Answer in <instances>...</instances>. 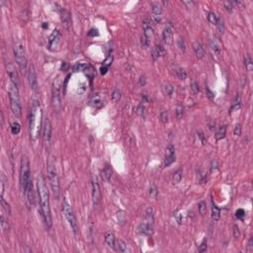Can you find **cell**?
Returning <instances> with one entry per match:
<instances>
[{
  "mask_svg": "<svg viewBox=\"0 0 253 253\" xmlns=\"http://www.w3.org/2000/svg\"><path fill=\"white\" fill-rule=\"evenodd\" d=\"M138 229L141 234L147 235V236H151V235L153 234V226H152V224H149V222H143V224H140L139 225Z\"/></svg>",
  "mask_w": 253,
  "mask_h": 253,
  "instance_id": "19",
  "label": "cell"
},
{
  "mask_svg": "<svg viewBox=\"0 0 253 253\" xmlns=\"http://www.w3.org/2000/svg\"><path fill=\"white\" fill-rule=\"evenodd\" d=\"M62 212H63L64 217H65V218H66V221H68V224H69L72 231H73V233L76 234L77 231H78V225H77L76 218H75V215L73 213V210H72L70 204L68 203L66 200L63 201Z\"/></svg>",
  "mask_w": 253,
  "mask_h": 253,
  "instance_id": "7",
  "label": "cell"
},
{
  "mask_svg": "<svg viewBox=\"0 0 253 253\" xmlns=\"http://www.w3.org/2000/svg\"><path fill=\"white\" fill-rule=\"evenodd\" d=\"M221 218V210L217 207V205L212 202V218L214 221H218Z\"/></svg>",
  "mask_w": 253,
  "mask_h": 253,
  "instance_id": "26",
  "label": "cell"
},
{
  "mask_svg": "<svg viewBox=\"0 0 253 253\" xmlns=\"http://www.w3.org/2000/svg\"><path fill=\"white\" fill-rule=\"evenodd\" d=\"M151 10H152V13L154 16H161V13H162V6L160 5L159 3H152L151 4Z\"/></svg>",
  "mask_w": 253,
  "mask_h": 253,
  "instance_id": "30",
  "label": "cell"
},
{
  "mask_svg": "<svg viewBox=\"0 0 253 253\" xmlns=\"http://www.w3.org/2000/svg\"><path fill=\"white\" fill-rule=\"evenodd\" d=\"M7 182V178L5 176V174L2 173L1 174V194L3 196L4 194V191H5V184Z\"/></svg>",
  "mask_w": 253,
  "mask_h": 253,
  "instance_id": "48",
  "label": "cell"
},
{
  "mask_svg": "<svg viewBox=\"0 0 253 253\" xmlns=\"http://www.w3.org/2000/svg\"><path fill=\"white\" fill-rule=\"evenodd\" d=\"M105 243L111 248H115L116 245V239H115V235L113 233H106L105 234Z\"/></svg>",
  "mask_w": 253,
  "mask_h": 253,
  "instance_id": "24",
  "label": "cell"
},
{
  "mask_svg": "<svg viewBox=\"0 0 253 253\" xmlns=\"http://www.w3.org/2000/svg\"><path fill=\"white\" fill-rule=\"evenodd\" d=\"M42 128V109L39 103L34 102L30 114V135L33 140H37Z\"/></svg>",
  "mask_w": 253,
  "mask_h": 253,
  "instance_id": "2",
  "label": "cell"
},
{
  "mask_svg": "<svg viewBox=\"0 0 253 253\" xmlns=\"http://www.w3.org/2000/svg\"><path fill=\"white\" fill-rule=\"evenodd\" d=\"M182 176H183V170L181 168L177 169L176 171H175V173L173 174V178H172L173 183L174 184H178L180 181H181Z\"/></svg>",
  "mask_w": 253,
  "mask_h": 253,
  "instance_id": "32",
  "label": "cell"
},
{
  "mask_svg": "<svg viewBox=\"0 0 253 253\" xmlns=\"http://www.w3.org/2000/svg\"><path fill=\"white\" fill-rule=\"evenodd\" d=\"M51 139V124L49 118H46L43 123V140L45 143H50Z\"/></svg>",
  "mask_w": 253,
  "mask_h": 253,
  "instance_id": "11",
  "label": "cell"
},
{
  "mask_svg": "<svg viewBox=\"0 0 253 253\" xmlns=\"http://www.w3.org/2000/svg\"><path fill=\"white\" fill-rule=\"evenodd\" d=\"M198 209H199V213L201 215H205L206 212H207V205H206V202L201 201L198 205Z\"/></svg>",
  "mask_w": 253,
  "mask_h": 253,
  "instance_id": "41",
  "label": "cell"
},
{
  "mask_svg": "<svg viewBox=\"0 0 253 253\" xmlns=\"http://www.w3.org/2000/svg\"><path fill=\"white\" fill-rule=\"evenodd\" d=\"M1 208H2V211L5 212L7 215H10V214H11L10 205L6 202L5 199L3 198V196H1Z\"/></svg>",
  "mask_w": 253,
  "mask_h": 253,
  "instance_id": "36",
  "label": "cell"
},
{
  "mask_svg": "<svg viewBox=\"0 0 253 253\" xmlns=\"http://www.w3.org/2000/svg\"><path fill=\"white\" fill-rule=\"evenodd\" d=\"M244 65H245L247 71H251L252 68H253V62H252V59H251V57L249 54H245V57H244Z\"/></svg>",
  "mask_w": 253,
  "mask_h": 253,
  "instance_id": "33",
  "label": "cell"
},
{
  "mask_svg": "<svg viewBox=\"0 0 253 253\" xmlns=\"http://www.w3.org/2000/svg\"><path fill=\"white\" fill-rule=\"evenodd\" d=\"M61 34L58 30H54V31L50 34V36L49 38L48 41V49L51 51H54L55 50H58V48L61 45Z\"/></svg>",
  "mask_w": 253,
  "mask_h": 253,
  "instance_id": "8",
  "label": "cell"
},
{
  "mask_svg": "<svg viewBox=\"0 0 253 253\" xmlns=\"http://www.w3.org/2000/svg\"><path fill=\"white\" fill-rule=\"evenodd\" d=\"M143 112H144V107H143V105H140V106L138 107V114H139L140 116H141V115H143Z\"/></svg>",
  "mask_w": 253,
  "mask_h": 253,
  "instance_id": "59",
  "label": "cell"
},
{
  "mask_svg": "<svg viewBox=\"0 0 253 253\" xmlns=\"http://www.w3.org/2000/svg\"><path fill=\"white\" fill-rule=\"evenodd\" d=\"M191 90L194 94H198L200 92V88H199L198 83L195 82V81H193L192 84H191Z\"/></svg>",
  "mask_w": 253,
  "mask_h": 253,
  "instance_id": "50",
  "label": "cell"
},
{
  "mask_svg": "<svg viewBox=\"0 0 253 253\" xmlns=\"http://www.w3.org/2000/svg\"><path fill=\"white\" fill-rule=\"evenodd\" d=\"M165 54H166V50H164L163 47H161L159 45L154 46V48L151 50L153 61H156V59H158L160 57H163V55H165Z\"/></svg>",
  "mask_w": 253,
  "mask_h": 253,
  "instance_id": "22",
  "label": "cell"
},
{
  "mask_svg": "<svg viewBox=\"0 0 253 253\" xmlns=\"http://www.w3.org/2000/svg\"><path fill=\"white\" fill-rule=\"evenodd\" d=\"M0 225H1V228L4 231H6L9 229V225H8V220L6 218V217L4 216V214H1V217H0Z\"/></svg>",
  "mask_w": 253,
  "mask_h": 253,
  "instance_id": "35",
  "label": "cell"
},
{
  "mask_svg": "<svg viewBox=\"0 0 253 253\" xmlns=\"http://www.w3.org/2000/svg\"><path fill=\"white\" fill-rule=\"evenodd\" d=\"M149 195H151V197H152L153 199H156L157 198L158 190H157V188L155 186H151V188H149Z\"/></svg>",
  "mask_w": 253,
  "mask_h": 253,
  "instance_id": "46",
  "label": "cell"
},
{
  "mask_svg": "<svg viewBox=\"0 0 253 253\" xmlns=\"http://www.w3.org/2000/svg\"><path fill=\"white\" fill-rule=\"evenodd\" d=\"M92 199H93L94 206H97L101 201L100 187H99V183H98L96 177L92 178Z\"/></svg>",
  "mask_w": 253,
  "mask_h": 253,
  "instance_id": "10",
  "label": "cell"
},
{
  "mask_svg": "<svg viewBox=\"0 0 253 253\" xmlns=\"http://www.w3.org/2000/svg\"><path fill=\"white\" fill-rule=\"evenodd\" d=\"M112 62H113V55H108L104 61V62H103V65L109 67L111 64H112Z\"/></svg>",
  "mask_w": 253,
  "mask_h": 253,
  "instance_id": "52",
  "label": "cell"
},
{
  "mask_svg": "<svg viewBox=\"0 0 253 253\" xmlns=\"http://www.w3.org/2000/svg\"><path fill=\"white\" fill-rule=\"evenodd\" d=\"M145 221L149 224H153L154 221V209L152 207H148L145 212Z\"/></svg>",
  "mask_w": 253,
  "mask_h": 253,
  "instance_id": "27",
  "label": "cell"
},
{
  "mask_svg": "<svg viewBox=\"0 0 253 253\" xmlns=\"http://www.w3.org/2000/svg\"><path fill=\"white\" fill-rule=\"evenodd\" d=\"M88 65V63H85V62H77L75 63L73 67H72V69H73L74 72H79V71H83L86 69V67Z\"/></svg>",
  "mask_w": 253,
  "mask_h": 253,
  "instance_id": "31",
  "label": "cell"
},
{
  "mask_svg": "<svg viewBox=\"0 0 253 253\" xmlns=\"http://www.w3.org/2000/svg\"><path fill=\"white\" fill-rule=\"evenodd\" d=\"M235 216H236V218H239V220H242L243 217L245 216V212H244V210L239 209L236 211V213H235Z\"/></svg>",
  "mask_w": 253,
  "mask_h": 253,
  "instance_id": "53",
  "label": "cell"
},
{
  "mask_svg": "<svg viewBox=\"0 0 253 253\" xmlns=\"http://www.w3.org/2000/svg\"><path fill=\"white\" fill-rule=\"evenodd\" d=\"M14 55L16 62L18 64L21 71H25L27 68V57H26L25 46L22 43H17L14 47Z\"/></svg>",
  "mask_w": 253,
  "mask_h": 253,
  "instance_id": "6",
  "label": "cell"
},
{
  "mask_svg": "<svg viewBox=\"0 0 253 253\" xmlns=\"http://www.w3.org/2000/svg\"><path fill=\"white\" fill-rule=\"evenodd\" d=\"M32 179L31 176V169H30V162L27 156H23L21 159L20 165V185L23 193L27 188V185L30 180Z\"/></svg>",
  "mask_w": 253,
  "mask_h": 253,
  "instance_id": "4",
  "label": "cell"
},
{
  "mask_svg": "<svg viewBox=\"0 0 253 253\" xmlns=\"http://www.w3.org/2000/svg\"><path fill=\"white\" fill-rule=\"evenodd\" d=\"M175 161V148L173 145H168L166 148V156L164 160V166L168 167Z\"/></svg>",
  "mask_w": 253,
  "mask_h": 253,
  "instance_id": "13",
  "label": "cell"
},
{
  "mask_svg": "<svg viewBox=\"0 0 253 253\" xmlns=\"http://www.w3.org/2000/svg\"><path fill=\"white\" fill-rule=\"evenodd\" d=\"M61 19L63 26L66 29H69L71 26V14L69 11H67L65 9H62L61 11Z\"/></svg>",
  "mask_w": 253,
  "mask_h": 253,
  "instance_id": "21",
  "label": "cell"
},
{
  "mask_svg": "<svg viewBox=\"0 0 253 253\" xmlns=\"http://www.w3.org/2000/svg\"><path fill=\"white\" fill-rule=\"evenodd\" d=\"M20 131H21L20 124L17 123V122L12 123V125H11V132H12V134L13 135H18L19 132H20Z\"/></svg>",
  "mask_w": 253,
  "mask_h": 253,
  "instance_id": "38",
  "label": "cell"
},
{
  "mask_svg": "<svg viewBox=\"0 0 253 253\" xmlns=\"http://www.w3.org/2000/svg\"><path fill=\"white\" fill-rule=\"evenodd\" d=\"M233 236L234 238H238L240 236V231H239V228L236 225H233Z\"/></svg>",
  "mask_w": 253,
  "mask_h": 253,
  "instance_id": "56",
  "label": "cell"
},
{
  "mask_svg": "<svg viewBox=\"0 0 253 253\" xmlns=\"http://www.w3.org/2000/svg\"><path fill=\"white\" fill-rule=\"evenodd\" d=\"M107 71H108V67L107 66H104V65H102L101 68H100V72H101V74L103 75H105L107 73Z\"/></svg>",
  "mask_w": 253,
  "mask_h": 253,
  "instance_id": "60",
  "label": "cell"
},
{
  "mask_svg": "<svg viewBox=\"0 0 253 253\" xmlns=\"http://www.w3.org/2000/svg\"><path fill=\"white\" fill-rule=\"evenodd\" d=\"M111 175H112V169H111V167L109 165H105V167L103 168L101 172L102 179L104 180L105 182H109L111 179Z\"/></svg>",
  "mask_w": 253,
  "mask_h": 253,
  "instance_id": "25",
  "label": "cell"
},
{
  "mask_svg": "<svg viewBox=\"0 0 253 253\" xmlns=\"http://www.w3.org/2000/svg\"><path fill=\"white\" fill-rule=\"evenodd\" d=\"M84 73L86 74L90 79L93 78V76H94V69H93V67L90 65L89 63H88V65L86 67V69L84 70Z\"/></svg>",
  "mask_w": 253,
  "mask_h": 253,
  "instance_id": "42",
  "label": "cell"
},
{
  "mask_svg": "<svg viewBox=\"0 0 253 253\" xmlns=\"http://www.w3.org/2000/svg\"><path fill=\"white\" fill-rule=\"evenodd\" d=\"M9 99H10V108L13 115L16 118H21L22 116V105H21L18 87L13 83L9 87Z\"/></svg>",
  "mask_w": 253,
  "mask_h": 253,
  "instance_id": "3",
  "label": "cell"
},
{
  "mask_svg": "<svg viewBox=\"0 0 253 253\" xmlns=\"http://www.w3.org/2000/svg\"><path fill=\"white\" fill-rule=\"evenodd\" d=\"M216 25H217V27L218 29V31H220L221 33H224L225 32V24H224V21H222V19L218 18Z\"/></svg>",
  "mask_w": 253,
  "mask_h": 253,
  "instance_id": "49",
  "label": "cell"
},
{
  "mask_svg": "<svg viewBox=\"0 0 253 253\" xmlns=\"http://www.w3.org/2000/svg\"><path fill=\"white\" fill-rule=\"evenodd\" d=\"M206 250H207V239H205V240L201 243V245L199 247V252H201V253L205 252Z\"/></svg>",
  "mask_w": 253,
  "mask_h": 253,
  "instance_id": "57",
  "label": "cell"
},
{
  "mask_svg": "<svg viewBox=\"0 0 253 253\" xmlns=\"http://www.w3.org/2000/svg\"><path fill=\"white\" fill-rule=\"evenodd\" d=\"M240 98H239V96L236 97V101H234L233 103V107H231V111H233V110H238L239 108H240Z\"/></svg>",
  "mask_w": 253,
  "mask_h": 253,
  "instance_id": "51",
  "label": "cell"
},
{
  "mask_svg": "<svg viewBox=\"0 0 253 253\" xmlns=\"http://www.w3.org/2000/svg\"><path fill=\"white\" fill-rule=\"evenodd\" d=\"M252 247H253V245H252V237H250L249 238V241H248V248H249V249L251 250Z\"/></svg>",
  "mask_w": 253,
  "mask_h": 253,
  "instance_id": "62",
  "label": "cell"
},
{
  "mask_svg": "<svg viewBox=\"0 0 253 253\" xmlns=\"http://www.w3.org/2000/svg\"><path fill=\"white\" fill-rule=\"evenodd\" d=\"M159 119L163 124H166L168 122V112H167V111H162L159 114Z\"/></svg>",
  "mask_w": 253,
  "mask_h": 253,
  "instance_id": "44",
  "label": "cell"
},
{
  "mask_svg": "<svg viewBox=\"0 0 253 253\" xmlns=\"http://www.w3.org/2000/svg\"><path fill=\"white\" fill-rule=\"evenodd\" d=\"M149 44H151V40H149V39H147L144 36L141 37V47H143V49H147L149 47Z\"/></svg>",
  "mask_w": 253,
  "mask_h": 253,
  "instance_id": "47",
  "label": "cell"
},
{
  "mask_svg": "<svg viewBox=\"0 0 253 253\" xmlns=\"http://www.w3.org/2000/svg\"><path fill=\"white\" fill-rule=\"evenodd\" d=\"M225 132H226V126H221L220 128L218 130V132H216V140H221L225 136Z\"/></svg>",
  "mask_w": 253,
  "mask_h": 253,
  "instance_id": "29",
  "label": "cell"
},
{
  "mask_svg": "<svg viewBox=\"0 0 253 253\" xmlns=\"http://www.w3.org/2000/svg\"><path fill=\"white\" fill-rule=\"evenodd\" d=\"M24 195L26 196V199H27L28 203L30 205L34 204V201H35V196H34V189H33V179H31L28 183L27 188L24 191Z\"/></svg>",
  "mask_w": 253,
  "mask_h": 253,
  "instance_id": "15",
  "label": "cell"
},
{
  "mask_svg": "<svg viewBox=\"0 0 253 253\" xmlns=\"http://www.w3.org/2000/svg\"><path fill=\"white\" fill-rule=\"evenodd\" d=\"M143 36L151 40V39L153 37V29L151 26V21L145 18L143 20Z\"/></svg>",
  "mask_w": 253,
  "mask_h": 253,
  "instance_id": "18",
  "label": "cell"
},
{
  "mask_svg": "<svg viewBox=\"0 0 253 253\" xmlns=\"http://www.w3.org/2000/svg\"><path fill=\"white\" fill-rule=\"evenodd\" d=\"M88 36L89 37H97V36H99V32H98L97 29H92V30H90V32L88 33Z\"/></svg>",
  "mask_w": 253,
  "mask_h": 253,
  "instance_id": "58",
  "label": "cell"
},
{
  "mask_svg": "<svg viewBox=\"0 0 253 253\" xmlns=\"http://www.w3.org/2000/svg\"><path fill=\"white\" fill-rule=\"evenodd\" d=\"M193 50H194V53H195V54L197 55V58H203L205 57L206 51H205L203 45L201 44L200 42L196 41L194 44H193Z\"/></svg>",
  "mask_w": 253,
  "mask_h": 253,
  "instance_id": "23",
  "label": "cell"
},
{
  "mask_svg": "<svg viewBox=\"0 0 253 253\" xmlns=\"http://www.w3.org/2000/svg\"><path fill=\"white\" fill-rule=\"evenodd\" d=\"M51 102H53V106H54V110L59 112L61 109V93H59V88L58 85L54 86Z\"/></svg>",
  "mask_w": 253,
  "mask_h": 253,
  "instance_id": "12",
  "label": "cell"
},
{
  "mask_svg": "<svg viewBox=\"0 0 253 253\" xmlns=\"http://www.w3.org/2000/svg\"><path fill=\"white\" fill-rule=\"evenodd\" d=\"M224 5H225V10L228 11V12H231L233 11V2H230V1H225L224 2Z\"/></svg>",
  "mask_w": 253,
  "mask_h": 253,
  "instance_id": "54",
  "label": "cell"
},
{
  "mask_svg": "<svg viewBox=\"0 0 253 253\" xmlns=\"http://www.w3.org/2000/svg\"><path fill=\"white\" fill-rule=\"evenodd\" d=\"M38 195L43 220H44L47 228L50 229L53 225V218H51V211L50 206V193L46 184V179L43 174H40L38 177Z\"/></svg>",
  "mask_w": 253,
  "mask_h": 253,
  "instance_id": "1",
  "label": "cell"
},
{
  "mask_svg": "<svg viewBox=\"0 0 253 253\" xmlns=\"http://www.w3.org/2000/svg\"><path fill=\"white\" fill-rule=\"evenodd\" d=\"M175 114H176V118L178 120L182 119L183 115H184V109L182 106H177L176 109H175Z\"/></svg>",
  "mask_w": 253,
  "mask_h": 253,
  "instance_id": "43",
  "label": "cell"
},
{
  "mask_svg": "<svg viewBox=\"0 0 253 253\" xmlns=\"http://www.w3.org/2000/svg\"><path fill=\"white\" fill-rule=\"evenodd\" d=\"M145 84V77L144 75L143 76H140V85H144Z\"/></svg>",
  "mask_w": 253,
  "mask_h": 253,
  "instance_id": "61",
  "label": "cell"
},
{
  "mask_svg": "<svg viewBox=\"0 0 253 253\" xmlns=\"http://www.w3.org/2000/svg\"><path fill=\"white\" fill-rule=\"evenodd\" d=\"M208 19L210 21V23L211 24H214V25H216L217 22H218V16L215 12H210L209 13V16H208Z\"/></svg>",
  "mask_w": 253,
  "mask_h": 253,
  "instance_id": "40",
  "label": "cell"
},
{
  "mask_svg": "<svg viewBox=\"0 0 253 253\" xmlns=\"http://www.w3.org/2000/svg\"><path fill=\"white\" fill-rule=\"evenodd\" d=\"M172 26L169 23L166 26L165 29L163 30V33H162V39L166 45H171L172 44V39H173V34H172Z\"/></svg>",
  "mask_w": 253,
  "mask_h": 253,
  "instance_id": "16",
  "label": "cell"
},
{
  "mask_svg": "<svg viewBox=\"0 0 253 253\" xmlns=\"http://www.w3.org/2000/svg\"><path fill=\"white\" fill-rule=\"evenodd\" d=\"M7 72H8V75H9L10 79H11V83H13L14 85H16L17 87H18L19 85V75H18V72H17L16 68L14 67V65L11 63H9L7 65Z\"/></svg>",
  "mask_w": 253,
  "mask_h": 253,
  "instance_id": "14",
  "label": "cell"
},
{
  "mask_svg": "<svg viewBox=\"0 0 253 253\" xmlns=\"http://www.w3.org/2000/svg\"><path fill=\"white\" fill-rule=\"evenodd\" d=\"M177 46H178L179 50L181 51H183V53L186 50V45H185V42H184L183 39H181V38L178 39L177 40Z\"/></svg>",
  "mask_w": 253,
  "mask_h": 253,
  "instance_id": "45",
  "label": "cell"
},
{
  "mask_svg": "<svg viewBox=\"0 0 253 253\" xmlns=\"http://www.w3.org/2000/svg\"><path fill=\"white\" fill-rule=\"evenodd\" d=\"M233 134L235 136H239L241 135V125H240V124H237V125L235 126L234 131H233Z\"/></svg>",
  "mask_w": 253,
  "mask_h": 253,
  "instance_id": "55",
  "label": "cell"
},
{
  "mask_svg": "<svg viewBox=\"0 0 253 253\" xmlns=\"http://www.w3.org/2000/svg\"><path fill=\"white\" fill-rule=\"evenodd\" d=\"M176 74H177V77L180 80H185L186 77H187V73H186L185 69H183V68H181V67L177 68Z\"/></svg>",
  "mask_w": 253,
  "mask_h": 253,
  "instance_id": "39",
  "label": "cell"
},
{
  "mask_svg": "<svg viewBox=\"0 0 253 253\" xmlns=\"http://www.w3.org/2000/svg\"><path fill=\"white\" fill-rule=\"evenodd\" d=\"M117 249L119 250V252H122V253H126V252H130L131 250L128 248V245H127V243L125 241H123L121 240V239H119V240H117Z\"/></svg>",
  "mask_w": 253,
  "mask_h": 253,
  "instance_id": "28",
  "label": "cell"
},
{
  "mask_svg": "<svg viewBox=\"0 0 253 253\" xmlns=\"http://www.w3.org/2000/svg\"><path fill=\"white\" fill-rule=\"evenodd\" d=\"M90 105L94 108H101L104 104V96L101 93H96L90 99Z\"/></svg>",
  "mask_w": 253,
  "mask_h": 253,
  "instance_id": "17",
  "label": "cell"
},
{
  "mask_svg": "<svg viewBox=\"0 0 253 253\" xmlns=\"http://www.w3.org/2000/svg\"><path fill=\"white\" fill-rule=\"evenodd\" d=\"M211 49L217 55H220L222 50V45L218 37L214 36L211 40Z\"/></svg>",
  "mask_w": 253,
  "mask_h": 253,
  "instance_id": "20",
  "label": "cell"
},
{
  "mask_svg": "<svg viewBox=\"0 0 253 253\" xmlns=\"http://www.w3.org/2000/svg\"><path fill=\"white\" fill-rule=\"evenodd\" d=\"M163 92L165 95H167L168 97H171L173 95V93H174V87H173V85H171L169 83H166L164 86H163Z\"/></svg>",
  "mask_w": 253,
  "mask_h": 253,
  "instance_id": "34",
  "label": "cell"
},
{
  "mask_svg": "<svg viewBox=\"0 0 253 253\" xmlns=\"http://www.w3.org/2000/svg\"><path fill=\"white\" fill-rule=\"evenodd\" d=\"M48 175H49V181L51 188V192L54 196L55 199L59 198V192H61V186H59V179L58 175L55 169V166L54 164L50 163L48 165Z\"/></svg>",
  "mask_w": 253,
  "mask_h": 253,
  "instance_id": "5",
  "label": "cell"
},
{
  "mask_svg": "<svg viewBox=\"0 0 253 253\" xmlns=\"http://www.w3.org/2000/svg\"><path fill=\"white\" fill-rule=\"evenodd\" d=\"M121 97H122V92H121V90H119L116 88L113 93H112V100L114 102H118L120 101V99H121Z\"/></svg>",
  "mask_w": 253,
  "mask_h": 253,
  "instance_id": "37",
  "label": "cell"
},
{
  "mask_svg": "<svg viewBox=\"0 0 253 253\" xmlns=\"http://www.w3.org/2000/svg\"><path fill=\"white\" fill-rule=\"evenodd\" d=\"M28 82L31 89L33 91L38 92L39 90V84H38V77H37V72L35 69V66L31 64L28 70Z\"/></svg>",
  "mask_w": 253,
  "mask_h": 253,
  "instance_id": "9",
  "label": "cell"
}]
</instances>
